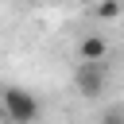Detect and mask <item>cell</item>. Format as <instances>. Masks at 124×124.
Segmentation results:
<instances>
[{
	"mask_svg": "<svg viewBox=\"0 0 124 124\" xmlns=\"http://www.w3.org/2000/svg\"><path fill=\"white\" fill-rule=\"evenodd\" d=\"M105 54H108V43H105L101 35H85V39L78 43V58H89V62H105Z\"/></svg>",
	"mask_w": 124,
	"mask_h": 124,
	"instance_id": "obj_3",
	"label": "cell"
},
{
	"mask_svg": "<svg viewBox=\"0 0 124 124\" xmlns=\"http://www.w3.org/2000/svg\"><path fill=\"white\" fill-rule=\"evenodd\" d=\"M81 4H93V0H81Z\"/></svg>",
	"mask_w": 124,
	"mask_h": 124,
	"instance_id": "obj_5",
	"label": "cell"
},
{
	"mask_svg": "<svg viewBox=\"0 0 124 124\" xmlns=\"http://www.w3.org/2000/svg\"><path fill=\"white\" fill-rule=\"evenodd\" d=\"M0 108H4V116H8L12 124H31V120H39V112H43L39 97H35L31 89H23V85H4V89H0Z\"/></svg>",
	"mask_w": 124,
	"mask_h": 124,
	"instance_id": "obj_1",
	"label": "cell"
},
{
	"mask_svg": "<svg viewBox=\"0 0 124 124\" xmlns=\"http://www.w3.org/2000/svg\"><path fill=\"white\" fill-rule=\"evenodd\" d=\"M105 81H108V74H105V62H89V58H78V66H74V89L81 93V97H101L105 93Z\"/></svg>",
	"mask_w": 124,
	"mask_h": 124,
	"instance_id": "obj_2",
	"label": "cell"
},
{
	"mask_svg": "<svg viewBox=\"0 0 124 124\" xmlns=\"http://www.w3.org/2000/svg\"><path fill=\"white\" fill-rule=\"evenodd\" d=\"M89 8H93V12L101 16V19H116V16L124 12V8H120V0H93Z\"/></svg>",
	"mask_w": 124,
	"mask_h": 124,
	"instance_id": "obj_4",
	"label": "cell"
}]
</instances>
